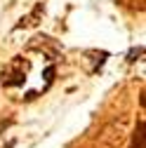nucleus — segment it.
Segmentation results:
<instances>
[{
  "label": "nucleus",
  "mask_w": 146,
  "mask_h": 148,
  "mask_svg": "<svg viewBox=\"0 0 146 148\" xmlns=\"http://www.w3.org/2000/svg\"><path fill=\"white\" fill-rule=\"evenodd\" d=\"M45 80H47V82H52V80H54V66H50V68L45 71Z\"/></svg>",
  "instance_id": "1"
}]
</instances>
